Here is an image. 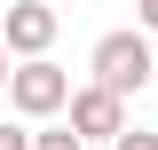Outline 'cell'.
Here are the masks:
<instances>
[{
  "label": "cell",
  "mask_w": 158,
  "mask_h": 150,
  "mask_svg": "<svg viewBox=\"0 0 158 150\" xmlns=\"http://www.w3.org/2000/svg\"><path fill=\"white\" fill-rule=\"evenodd\" d=\"M87 79L95 87H111V95H142V87H158V40L142 32H103L95 40V56H87Z\"/></svg>",
  "instance_id": "6da1fadb"
},
{
  "label": "cell",
  "mask_w": 158,
  "mask_h": 150,
  "mask_svg": "<svg viewBox=\"0 0 158 150\" xmlns=\"http://www.w3.org/2000/svg\"><path fill=\"white\" fill-rule=\"evenodd\" d=\"M71 71H63V63H16V79H8V111L16 119H56V111H71Z\"/></svg>",
  "instance_id": "7a4b0ae2"
},
{
  "label": "cell",
  "mask_w": 158,
  "mask_h": 150,
  "mask_svg": "<svg viewBox=\"0 0 158 150\" xmlns=\"http://www.w3.org/2000/svg\"><path fill=\"white\" fill-rule=\"evenodd\" d=\"M56 8H48V0H16V8H8V24H0V40H8V56L16 63H40L48 56V48H56Z\"/></svg>",
  "instance_id": "3957f363"
},
{
  "label": "cell",
  "mask_w": 158,
  "mask_h": 150,
  "mask_svg": "<svg viewBox=\"0 0 158 150\" xmlns=\"http://www.w3.org/2000/svg\"><path fill=\"white\" fill-rule=\"evenodd\" d=\"M71 134H87V142H118L127 134V95H111V87H87L71 95Z\"/></svg>",
  "instance_id": "277c9868"
},
{
  "label": "cell",
  "mask_w": 158,
  "mask_h": 150,
  "mask_svg": "<svg viewBox=\"0 0 158 150\" xmlns=\"http://www.w3.org/2000/svg\"><path fill=\"white\" fill-rule=\"evenodd\" d=\"M32 150H87V134H71V119H63V127H40Z\"/></svg>",
  "instance_id": "5b68a950"
},
{
  "label": "cell",
  "mask_w": 158,
  "mask_h": 150,
  "mask_svg": "<svg viewBox=\"0 0 158 150\" xmlns=\"http://www.w3.org/2000/svg\"><path fill=\"white\" fill-rule=\"evenodd\" d=\"M111 150H158V134H150V127H127V134H118Z\"/></svg>",
  "instance_id": "8992f818"
},
{
  "label": "cell",
  "mask_w": 158,
  "mask_h": 150,
  "mask_svg": "<svg viewBox=\"0 0 158 150\" xmlns=\"http://www.w3.org/2000/svg\"><path fill=\"white\" fill-rule=\"evenodd\" d=\"M0 150H32V127H8L0 119Z\"/></svg>",
  "instance_id": "52a82bcc"
},
{
  "label": "cell",
  "mask_w": 158,
  "mask_h": 150,
  "mask_svg": "<svg viewBox=\"0 0 158 150\" xmlns=\"http://www.w3.org/2000/svg\"><path fill=\"white\" fill-rule=\"evenodd\" d=\"M135 24H142V32L158 40V0H135Z\"/></svg>",
  "instance_id": "ba28073f"
},
{
  "label": "cell",
  "mask_w": 158,
  "mask_h": 150,
  "mask_svg": "<svg viewBox=\"0 0 158 150\" xmlns=\"http://www.w3.org/2000/svg\"><path fill=\"white\" fill-rule=\"evenodd\" d=\"M8 79H16V63H8V40H0V95H8Z\"/></svg>",
  "instance_id": "9c48e42d"
},
{
  "label": "cell",
  "mask_w": 158,
  "mask_h": 150,
  "mask_svg": "<svg viewBox=\"0 0 158 150\" xmlns=\"http://www.w3.org/2000/svg\"><path fill=\"white\" fill-rule=\"evenodd\" d=\"M48 8H56V0H48Z\"/></svg>",
  "instance_id": "30bf717a"
}]
</instances>
